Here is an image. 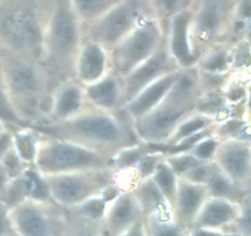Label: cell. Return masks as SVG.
<instances>
[{
  "label": "cell",
  "instance_id": "21",
  "mask_svg": "<svg viewBox=\"0 0 251 236\" xmlns=\"http://www.w3.org/2000/svg\"><path fill=\"white\" fill-rule=\"evenodd\" d=\"M178 73L179 69L178 70L171 71V73L166 74L162 78L154 80L153 83H151L146 88H142L129 102L125 103L122 107V110L129 116L131 120L140 117L144 113L149 112L151 108H153L154 106H157L163 100L164 96L167 95L168 90L171 88L172 84L176 80Z\"/></svg>",
  "mask_w": 251,
  "mask_h": 236
},
{
  "label": "cell",
  "instance_id": "30",
  "mask_svg": "<svg viewBox=\"0 0 251 236\" xmlns=\"http://www.w3.org/2000/svg\"><path fill=\"white\" fill-rule=\"evenodd\" d=\"M146 235L166 236V235H185L174 221L172 213H161L149 215L144 219Z\"/></svg>",
  "mask_w": 251,
  "mask_h": 236
},
{
  "label": "cell",
  "instance_id": "6",
  "mask_svg": "<svg viewBox=\"0 0 251 236\" xmlns=\"http://www.w3.org/2000/svg\"><path fill=\"white\" fill-rule=\"evenodd\" d=\"M33 166L42 175H55L78 170L113 167V157L68 139L39 132Z\"/></svg>",
  "mask_w": 251,
  "mask_h": 236
},
{
  "label": "cell",
  "instance_id": "25",
  "mask_svg": "<svg viewBox=\"0 0 251 236\" xmlns=\"http://www.w3.org/2000/svg\"><path fill=\"white\" fill-rule=\"evenodd\" d=\"M213 162V161H212ZM208 194L213 197L229 199L234 203H242L245 197L249 193H245L242 189L238 188L215 164H213L211 174L205 183ZM251 193V192H250Z\"/></svg>",
  "mask_w": 251,
  "mask_h": 236
},
{
  "label": "cell",
  "instance_id": "38",
  "mask_svg": "<svg viewBox=\"0 0 251 236\" xmlns=\"http://www.w3.org/2000/svg\"><path fill=\"white\" fill-rule=\"evenodd\" d=\"M12 145V129L5 128L0 132V159Z\"/></svg>",
  "mask_w": 251,
  "mask_h": 236
},
{
  "label": "cell",
  "instance_id": "14",
  "mask_svg": "<svg viewBox=\"0 0 251 236\" xmlns=\"http://www.w3.org/2000/svg\"><path fill=\"white\" fill-rule=\"evenodd\" d=\"M178 65L173 57L167 51L166 43L151 57L132 69L129 74L123 76L122 107L134 98L142 88H146L157 79L162 78L171 71L178 70ZM120 107V108H122Z\"/></svg>",
  "mask_w": 251,
  "mask_h": 236
},
{
  "label": "cell",
  "instance_id": "12",
  "mask_svg": "<svg viewBox=\"0 0 251 236\" xmlns=\"http://www.w3.org/2000/svg\"><path fill=\"white\" fill-rule=\"evenodd\" d=\"M102 234L146 235L144 211L131 188H120L107 201L102 215Z\"/></svg>",
  "mask_w": 251,
  "mask_h": 236
},
{
  "label": "cell",
  "instance_id": "22",
  "mask_svg": "<svg viewBox=\"0 0 251 236\" xmlns=\"http://www.w3.org/2000/svg\"><path fill=\"white\" fill-rule=\"evenodd\" d=\"M201 96H202V84H201L200 70L196 65H191L179 69L176 80L164 97L179 105L196 108Z\"/></svg>",
  "mask_w": 251,
  "mask_h": 236
},
{
  "label": "cell",
  "instance_id": "17",
  "mask_svg": "<svg viewBox=\"0 0 251 236\" xmlns=\"http://www.w3.org/2000/svg\"><path fill=\"white\" fill-rule=\"evenodd\" d=\"M191 19V5L176 12L168 22L166 30V47L174 60L180 68L195 65L194 56L189 39V25Z\"/></svg>",
  "mask_w": 251,
  "mask_h": 236
},
{
  "label": "cell",
  "instance_id": "9",
  "mask_svg": "<svg viewBox=\"0 0 251 236\" xmlns=\"http://www.w3.org/2000/svg\"><path fill=\"white\" fill-rule=\"evenodd\" d=\"M7 218L15 235H65V208L53 199L25 198L7 208Z\"/></svg>",
  "mask_w": 251,
  "mask_h": 236
},
{
  "label": "cell",
  "instance_id": "18",
  "mask_svg": "<svg viewBox=\"0 0 251 236\" xmlns=\"http://www.w3.org/2000/svg\"><path fill=\"white\" fill-rule=\"evenodd\" d=\"M240 204L229 199L208 196L190 229H207L216 231L218 235L227 234L228 228L239 213Z\"/></svg>",
  "mask_w": 251,
  "mask_h": 236
},
{
  "label": "cell",
  "instance_id": "23",
  "mask_svg": "<svg viewBox=\"0 0 251 236\" xmlns=\"http://www.w3.org/2000/svg\"><path fill=\"white\" fill-rule=\"evenodd\" d=\"M132 193L139 201L144 211V219L149 215L161 213H172V208L167 199L156 186L152 177L141 179L131 187ZM173 214V213H172Z\"/></svg>",
  "mask_w": 251,
  "mask_h": 236
},
{
  "label": "cell",
  "instance_id": "29",
  "mask_svg": "<svg viewBox=\"0 0 251 236\" xmlns=\"http://www.w3.org/2000/svg\"><path fill=\"white\" fill-rule=\"evenodd\" d=\"M151 177L172 208L174 203V198H176L178 176L174 174V171L171 169L168 162L164 160V157L157 164Z\"/></svg>",
  "mask_w": 251,
  "mask_h": 236
},
{
  "label": "cell",
  "instance_id": "13",
  "mask_svg": "<svg viewBox=\"0 0 251 236\" xmlns=\"http://www.w3.org/2000/svg\"><path fill=\"white\" fill-rule=\"evenodd\" d=\"M212 161L235 186L251 192V142L221 139Z\"/></svg>",
  "mask_w": 251,
  "mask_h": 236
},
{
  "label": "cell",
  "instance_id": "1",
  "mask_svg": "<svg viewBox=\"0 0 251 236\" xmlns=\"http://www.w3.org/2000/svg\"><path fill=\"white\" fill-rule=\"evenodd\" d=\"M31 127L110 157L120 150L141 143L132 129L131 119L122 108L103 110L87 105L65 119Z\"/></svg>",
  "mask_w": 251,
  "mask_h": 236
},
{
  "label": "cell",
  "instance_id": "42",
  "mask_svg": "<svg viewBox=\"0 0 251 236\" xmlns=\"http://www.w3.org/2000/svg\"><path fill=\"white\" fill-rule=\"evenodd\" d=\"M193 1H194V0H193Z\"/></svg>",
  "mask_w": 251,
  "mask_h": 236
},
{
  "label": "cell",
  "instance_id": "7",
  "mask_svg": "<svg viewBox=\"0 0 251 236\" xmlns=\"http://www.w3.org/2000/svg\"><path fill=\"white\" fill-rule=\"evenodd\" d=\"M235 1L237 0H194L189 39L196 60L216 44L229 43L228 34Z\"/></svg>",
  "mask_w": 251,
  "mask_h": 236
},
{
  "label": "cell",
  "instance_id": "4",
  "mask_svg": "<svg viewBox=\"0 0 251 236\" xmlns=\"http://www.w3.org/2000/svg\"><path fill=\"white\" fill-rule=\"evenodd\" d=\"M51 0H0V46L42 63Z\"/></svg>",
  "mask_w": 251,
  "mask_h": 236
},
{
  "label": "cell",
  "instance_id": "26",
  "mask_svg": "<svg viewBox=\"0 0 251 236\" xmlns=\"http://www.w3.org/2000/svg\"><path fill=\"white\" fill-rule=\"evenodd\" d=\"M38 140L39 132L31 125L16 127L12 129V147L27 165H33Z\"/></svg>",
  "mask_w": 251,
  "mask_h": 236
},
{
  "label": "cell",
  "instance_id": "11",
  "mask_svg": "<svg viewBox=\"0 0 251 236\" xmlns=\"http://www.w3.org/2000/svg\"><path fill=\"white\" fill-rule=\"evenodd\" d=\"M198 108L179 105L166 97L157 106L132 119V129L140 142L150 145L166 144L179 123Z\"/></svg>",
  "mask_w": 251,
  "mask_h": 236
},
{
  "label": "cell",
  "instance_id": "28",
  "mask_svg": "<svg viewBox=\"0 0 251 236\" xmlns=\"http://www.w3.org/2000/svg\"><path fill=\"white\" fill-rule=\"evenodd\" d=\"M122 0H70L76 15L82 22L83 29L112 9Z\"/></svg>",
  "mask_w": 251,
  "mask_h": 236
},
{
  "label": "cell",
  "instance_id": "36",
  "mask_svg": "<svg viewBox=\"0 0 251 236\" xmlns=\"http://www.w3.org/2000/svg\"><path fill=\"white\" fill-rule=\"evenodd\" d=\"M212 166V161H200L196 166H194L193 169L189 170L186 174H184L183 176H181V178L189 179V181L195 182V183L205 184L208 176H210Z\"/></svg>",
  "mask_w": 251,
  "mask_h": 236
},
{
  "label": "cell",
  "instance_id": "15",
  "mask_svg": "<svg viewBox=\"0 0 251 236\" xmlns=\"http://www.w3.org/2000/svg\"><path fill=\"white\" fill-rule=\"evenodd\" d=\"M210 196L205 184L195 183L189 179L178 177L176 198L172 213L176 225L188 235L189 229L193 226L201 206Z\"/></svg>",
  "mask_w": 251,
  "mask_h": 236
},
{
  "label": "cell",
  "instance_id": "35",
  "mask_svg": "<svg viewBox=\"0 0 251 236\" xmlns=\"http://www.w3.org/2000/svg\"><path fill=\"white\" fill-rule=\"evenodd\" d=\"M0 164L2 165V167H4V170L6 171V174L9 175L10 178H15V177L20 176V175L24 172V170L28 166V165L17 155V152L15 151L12 145L7 149V151L2 155V157L0 159Z\"/></svg>",
  "mask_w": 251,
  "mask_h": 236
},
{
  "label": "cell",
  "instance_id": "24",
  "mask_svg": "<svg viewBox=\"0 0 251 236\" xmlns=\"http://www.w3.org/2000/svg\"><path fill=\"white\" fill-rule=\"evenodd\" d=\"M232 47L230 43H220L201 54L195 65L203 73H232Z\"/></svg>",
  "mask_w": 251,
  "mask_h": 236
},
{
  "label": "cell",
  "instance_id": "10",
  "mask_svg": "<svg viewBox=\"0 0 251 236\" xmlns=\"http://www.w3.org/2000/svg\"><path fill=\"white\" fill-rule=\"evenodd\" d=\"M149 12H151L149 0H122L85 26V38L92 39L109 51Z\"/></svg>",
  "mask_w": 251,
  "mask_h": 236
},
{
  "label": "cell",
  "instance_id": "20",
  "mask_svg": "<svg viewBox=\"0 0 251 236\" xmlns=\"http://www.w3.org/2000/svg\"><path fill=\"white\" fill-rule=\"evenodd\" d=\"M87 103L103 110L122 107L123 76L110 69L105 75L93 83L83 85Z\"/></svg>",
  "mask_w": 251,
  "mask_h": 236
},
{
  "label": "cell",
  "instance_id": "34",
  "mask_svg": "<svg viewBox=\"0 0 251 236\" xmlns=\"http://www.w3.org/2000/svg\"><path fill=\"white\" fill-rule=\"evenodd\" d=\"M0 119L6 125H10L12 128L24 127L25 124L21 120V118L17 116L16 111L12 107L11 102L9 100L6 90H5L4 80H2L1 71H0Z\"/></svg>",
  "mask_w": 251,
  "mask_h": 236
},
{
  "label": "cell",
  "instance_id": "27",
  "mask_svg": "<svg viewBox=\"0 0 251 236\" xmlns=\"http://www.w3.org/2000/svg\"><path fill=\"white\" fill-rule=\"evenodd\" d=\"M213 134L220 139H238L251 142L249 119L245 117L223 118L213 125Z\"/></svg>",
  "mask_w": 251,
  "mask_h": 236
},
{
  "label": "cell",
  "instance_id": "5",
  "mask_svg": "<svg viewBox=\"0 0 251 236\" xmlns=\"http://www.w3.org/2000/svg\"><path fill=\"white\" fill-rule=\"evenodd\" d=\"M50 198L63 208L81 206L96 197L119 189V176L113 167L43 175Z\"/></svg>",
  "mask_w": 251,
  "mask_h": 236
},
{
  "label": "cell",
  "instance_id": "19",
  "mask_svg": "<svg viewBox=\"0 0 251 236\" xmlns=\"http://www.w3.org/2000/svg\"><path fill=\"white\" fill-rule=\"evenodd\" d=\"M83 85L74 78L59 83L51 91L50 107L47 122L65 119L87 106ZM42 124V123H41Z\"/></svg>",
  "mask_w": 251,
  "mask_h": 236
},
{
  "label": "cell",
  "instance_id": "31",
  "mask_svg": "<svg viewBox=\"0 0 251 236\" xmlns=\"http://www.w3.org/2000/svg\"><path fill=\"white\" fill-rule=\"evenodd\" d=\"M193 4V0H149L150 11L166 31L168 22L176 12Z\"/></svg>",
  "mask_w": 251,
  "mask_h": 236
},
{
  "label": "cell",
  "instance_id": "40",
  "mask_svg": "<svg viewBox=\"0 0 251 236\" xmlns=\"http://www.w3.org/2000/svg\"><path fill=\"white\" fill-rule=\"evenodd\" d=\"M5 128H6V124H5V123L0 119V132H1V130H4Z\"/></svg>",
  "mask_w": 251,
  "mask_h": 236
},
{
  "label": "cell",
  "instance_id": "2",
  "mask_svg": "<svg viewBox=\"0 0 251 236\" xmlns=\"http://www.w3.org/2000/svg\"><path fill=\"white\" fill-rule=\"evenodd\" d=\"M0 71L9 100L26 125L48 119L53 86L37 59L0 46Z\"/></svg>",
  "mask_w": 251,
  "mask_h": 236
},
{
  "label": "cell",
  "instance_id": "8",
  "mask_svg": "<svg viewBox=\"0 0 251 236\" xmlns=\"http://www.w3.org/2000/svg\"><path fill=\"white\" fill-rule=\"evenodd\" d=\"M164 43L166 31L153 15L149 12L141 17L126 36L108 51L110 69L120 76H125Z\"/></svg>",
  "mask_w": 251,
  "mask_h": 236
},
{
  "label": "cell",
  "instance_id": "3",
  "mask_svg": "<svg viewBox=\"0 0 251 236\" xmlns=\"http://www.w3.org/2000/svg\"><path fill=\"white\" fill-rule=\"evenodd\" d=\"M83 39V25L70 0H51L44 30L42 64L53 88L74 78V64Z\"/></svg>",
  "mask_w": 251,
  "mask_h": 236
},
{
  "label": "cell",
  "instance_id": "33",
  "mask_svg": "<svg viewBox=\"0 0 251 236\" xmlns=\"http://www.w3.org/2000/svg\"><path fill=\"white\" fill-rule=\"evenodd\" d=\"M251 193L248 194L244 201L240 204V210L237 218L234 219L230 226L228 228L227 233L237 234V235L250 236L251 235Z\"/></svg>",
  "mask_w": 251,
  "mask_h": 236
},
{
  "label": "cell",
  "instance_id": "32",
  "mask_svg": "<svg viewBox=\"0 0 251 236\" xmlns=\"http://www.w3.org/2000/svg\"><path fill=\"white\" fill-rule=\"evenodd\" d=\"M220 138L213 134L212 130V133L196 140L186 151H189L202 161H212L213 154H215L216 149L220 144Z\"/></svg>",
  "mask_w": 251,
  "mask_h": 236
},
{
  "label": "cell",
  "instance_id": "37",
  "mask_svg": "<svg viewBox=\"0 0 251 236\" xmlns=\"http://www.w3.org/2000/svg\"><path fill=\"white\" fill-rule=\"evenodd\" d=\"M6 234L15 235L14 230L10 225L9 218H7V206L0 203V235H6Z\"/></svg>",
  "mask_w": 251,
  "mask_h": 236
},
{
  "label": "cell",
  "instance_id": "39",
  "mask_svg": "<svg viewBox=\"0 0 251 236\" xmlns=\"http://www.w3.org/2000/svg\"><path fill=\"white\" fill-rule=\"evenodd\" d=\"M10 177L9 175L6 174V171L4 170V167H2V165L0 164V196L2 194V192L5 191V188H6L7 183H9L10 181Z\"/></svg>",
  "mask_w": 251,
  "mask_h": 236
},
{
  "label": "cell",
  "instance_id": "16",
  "mask_svg": "<svg viewBox=\"0 0 251 236\" xmlns=\"http://www.w3.org/2000/svg\"><path fill=\"white\" fill-rule=\"evenodd\" d=\"M109 70L108 49L92 39H83L74 64V79L81 85H87L100 79Z\"/></svg>",
  "mask_w": 251,
  "mask_h": 236
},
{
  "label": "cell",
  "instance_id": "41",
  "mask_svg": "<svg viewBox=\"0 0 251 236\" xmlns=\"http://www.w3.org/2000/svg\"><path fill=\"white\" fill-rule=\"evenodd\" d=\"M0 203H1V202H0Z\"/></svg>",
  "mask_w": 251,
  "mask_h": 236
}]
</instances>
